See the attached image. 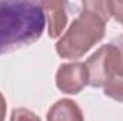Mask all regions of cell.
Listing matches in <instances>:
<instances>
[{
	"mask_svg": "<svg viewBox=\"0 0 123 121\" xmlns=\"http://www.w3.org/2000/svg\"><path fill=\"white\" fill-rule=\"evenodd\" d=\"M120 51L115 43L102 46L87 59V84L92 87H105L120 68Z\"/></svg>",
	"mask_w": 123,
	"mask_h": 121,
	"instance_id": "cell-3",
	"label": "cell"
},
{
	"mask_svg": "<svg viewBox=\"0 0 123 121\" xmlns=\"http://www.w3.org/2000/svg\"><path fill=\"white\" fill-rule=\"evenodd\" d=\"M105 94L119 103H123V64H120L119 71L116 73V76L103 87Z\"/></svg>",
	"mask_w": 123,
	"mask_h": 121,
	"instance_id": "cell-7",
	"label": "cell"
},
{
	"mask_svg": "<svg viewBox=\"0 0 123 121\" xmlns=\"http://www.w3.org/2000/svg\"><path fill=\"white\" fill-rule=\"evenodd\" d=\"M110 17L117 20L123 26V1H109Z\"/></svg>",
	"mask_w": 123,
	"mask_h": 121,
	"instance_id": "cell-9",
	"label": "cell"
},
{
	"mask_svg": "<svg viewBox=\"0 0 123 121\" xmlns=\"http://www.w3.org/2000/svg\"><path fill=\"white\" fill-rule=\"evenodd\" d=\"M6 110H7V104H6V100H4L3 94L0 93V121H4Z\"/></svg>",
	"mask_w": 123,
	"mask_h": 121,
	"instance_id": "cell-10",
	"label": "cell"
},
{
	"mask_svg": "<svg viewBox=\"0 0 123 121\" xmlns=\"http://www.w3.org/2000/svg\"><path fill=\"white\" fill-rule=\"evenodd\" d=\"M110 19L109 1H85L83 10L72 26L56 43V51L62 59H80L106 33Z\"/></svg>",
	"mask_w": 123,
	"mask_h": 121,
	"instance_id": "cell-2",
	"label": "cell"
},
{
	"mask_svg": "<svg viewBox=\"0 0 123 121\" xmlns=\"http://www.w3.org/2000/svg\"><path fill=\"white\" fill-rule=\"evenodd\" d=\"M87 70L85 63L62 64L56 73V86L62 93L77 94L87 86Z\"/></svg>",
	"mask_w": 123,
	"mask_h": 121,
	"instance_id": "cell-4",
	"label": "cell"
},
{
	"mask_svg": "<svg viewBox=\"0 0 123 121\" xmlns=\"http://www.w3.org/2000/svg\"><path fill=\"white\" fill-rule=\"evenodd\" d=\"M47 121H85L80 107L69 98L56 101L47 111Z\"/></svg>",
	"mask_w": 123,
	"mask_h": 121,
	"instance_id": "cell-6",
	"label": "cell"
},
{
	"mask_svg": "<svg viewBox=\"0 0 123 121\" xmlns=\"http://www.w3.org/2000/svg\"><path fill=\"white\" fill-rule=\"evenodd\" d=\"M46 27L42 1L0 0V54L37 41Z\"/></svg>",
	"mask_w": 123,
	"mask_h": 121,
	"instance_id": "cell-1",
	"label": "cell"
},
{
	"mask_svg": "<svg viewBox=\"0 0 123 121\" xmlns=\"http://www.w3.org/2000/svg\"><path fill=\"white\" fill-rule=\"evenodd\" d=\"M46 22H47V31L50 37H59L64 30L67 23V13H66V3L63 1H53L46 0L42 1Z\"/></svg>",
	"mask_w": 123,
	"mask_h": 121,
	"instance_id": "cell-5",
	"label": "cell"
},
{
	"mask_svg": "<svg viewBox=\"0 0 123 121\" xmlns=\"http://www.w3.org/2000/svg\"><path fill=\"white\" fill-rule=\"evenodd\" d=\"M10 121H42L33 111L27 108H16L12 113Z\"/></svg>",
	"mask_w": 123,
	"mask_h": 121,
	"instance_id": "cell-8",
	"label": "cell"
}]
</instances>
